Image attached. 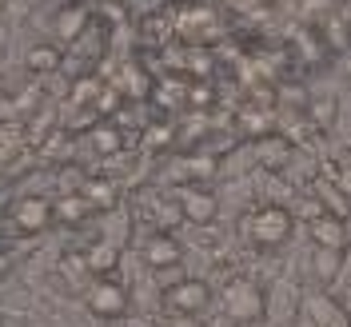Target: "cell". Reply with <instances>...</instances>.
<instances>
[{
  "label": "cell",
  "mask_w": 351,
  "mask_h": 327,
  "mask_svg": "<svg viewBox=\"0 0 351 327\" xmlns=\"http://www.w3.org/2000/svg\"><path fill=\"white\" fill-rule=\"evenodd\" d=\"M160 300H164V307H168L172 315H196L199 319V315L212 307V287H208V280H199V276H184L180 284L164 287Z\"/></svg>",
  "instance_id": "cell-3"
},
{
  "label": "cell",
  "mask_w": 351,
  "mask_h": 327,
  "mask_svg": "<svg viewBox=\"0 0 351 327\" xmlns=\"http://www.w3.org/2000/svg\"><path fill=\"white\" fill-rule=\"evenodd\" d=\"M52 219H56L52 216V199L36 196V192H28V196H21L12 204V223L21 228L24 236H40Z\"/></svg>",
  "instance_id": "cell-6"
},
{
  "label": "cell",
  "mask_w": 351,
  "mask_h": 327,
  "mask_svg": "<svg viewBox=\"0 0 351 327\" xmlns=\"http://www.w3.org/2000/svg\"><path fill=\"white\" fill-rule=\"evenodd\" d=\"M307 232H311L315 247H328V252H348V223L335 216V212L315 216L311 223H307Z\"/></svg>",
  "instance_id": "cell-9"
},
{
  "label": "cell",
  "mask_w": 351,
  "mask_h": 327,
  "mask_svg": "<svg viewBox=\"0 0 351 327\" xmlns=\"http://www.w3.org/2000/svg\"><path fill=\"white\" fill-rule=\"evenodd\" d=\"M252 152H256V164H260L263 172H284L287 164H291V144H287L284 136H260Z\"/></svg>",
  "instance_id": "cell-10"
},
{
  "label": "cell",
  "mask_w": 351,
  "mask_h": 327,
  "mask_svg": "<svg viewBox=\"0 0 351 327\" xmlns=\"http://www.w3.org/2000/svg\"><path fill=\"white\" fill-rule=\"evenodd\" d=\"M128 287L116 284V280H92L88 284V311L96 315V319H124L128 315Z\"/></svg>",
  "instance_id": "cell-4"
},
{
  "label": "cell",
  "mask_w": 351,
  "mask_h": 327,
  "mask_svg": "<svg viewBox=\"0 0 351 327\" xmlns=\"http://www.w3.org/2000/svg\"><path fill=\"white\" fill-rule=\"evenodd\" d=\"M140 256H144V263L152 271H176L180 260H184V243L176 240L172 232H156V236H148L140 243Z\"/></svg>",
  "instance_id": "cell-7"
},
{
  "label": "cell",
  "mask_w": 351,
  "mask_h": 327,
  "mask_svg": "<svg viewBox=\"0 0 351 327\" xmlns=\"http://www.w3.org/2000/svg\"><path fill=\"white\" fill-rule=\"evenodd\" d=\"M88 212H92V204L84 199V192H64L52 204V216L60 223H80V219H88Z\"/></svg>",
  "instance_id": "cell-13"
},
{
  "label": "cell",
  "mask_w": 351,
  "mask_h": 327,
  "mask_svg": "<svg viewBox=\"0 0 351 327\" xmlns=\"http://www.w3.org/2000/svg\"><path fill=\"white\" fill-rule=\"evenodd\" d=\"M311 112H315V124H328V120H331V100H319Z\"/></svg>",
  "instance_id": "cell-20"
},
{
  "label": "cell",
  "mask_w": 351,
  "mask_h": 327,
  "mask_svg": "<svg viewBox=\"0 0 351 327\" xmlns=\"http://www.w3.org/2000/svg\"><path fill=\"white\" fill-rule=\"evenodd\" d=\"M64 64V52H60V44H32L28 48V56H24V68L28 72H36V76H44V72H56V68Z\"/></svg>",
  "instance_id": "cell-11"
},
{
  "label": "cell",
  "mask_w": 351,
  "mask_h": 327,
  "mask_svg": "<svg viewBox=\"0 0 351 327\" xmlns=\"http://www.w3.org/2000/svg\"><path fill=\"white\" fill-rule=\"evenodd\" d=\"M88 24H92V12L84 4H64V8H56L52 36H56V44H76L88 32Z\"/></svg>",
  "instance_id": "cell-8"
},
{
  "label": "cell",
  "mask_w": 351,
  "mask_h": 327,
  "mask_svg": "<svg viewBox=\"0 0 351 327\" xmlns=\"http://www.w3.org/2000/svg\"><path fill=\"white\" fill-rule=\"evenodd\" d=\"M80 192H84V199L92 204V212H100V208H112V204H116V192H112L104 180H84Z\"/></svg>",
  "instance_id": "cell-16"
},
{
  "label": "cell",
  "mask_w": 351,
  "mask_h": 327,
  "mask_svg": "<svg viewBox=\"0 0 351 327\" xmlns=\"http://www.w3.org/2000/svg\"><path fill=\"white\" fill-rule=\"evenodd\" d=\"M100 92H104V84L96 76H80V80H72V104H92Z\"/></svg>",
  "instance_id": "cell-18"
},
{
  "label": "cell",
  "mask_w": 351,
  "mask_h": 327,
  "mask_svg": "<svg viewBox=\"0 0 351 327\" xmlns=\"http://www.w3.org/2000/svg\"><path fill=\"white\" fill-rule=\"evenodd\" d=\"M168 327H204V319H196V315H176V324Z\"/></svg>",
  "instance_id": "cell-21"
},
{
  "label": "cell",
  "mask_w": 351,
  "mask_h": 327,
  "mask_svg": "<svg viewBox=\"0 0 351 327\" xmlns=\"http://www.w3.org/2000/svg\"><path fill=\"white\" fill-rule=\"evenodd\" d=\"M339 267H343V252L315 247V256H311V271H315V280H319V284H331V280L339 276Z\"/></svg>",
  "instance_id": "cell-14"
},
{
  "label": "cell",
  "mask_w": 351,
  "mask_h": 327,
  "mask_svg": "<svg viewBox=\"0 0 351 327\" xmlns=\"http://www.w3.org/2000/svg\"><path fill=\"white\" fill-rule=\"evenodd\" d=\"M88 144H92L100 156H112V152H120V132L108 128V124H100V128L88 132Z\"/></svg>",
  "instance_id": "cell-17"
},
{
  "label": "cell",
  "mask_w": 351,
  "mask_h": 327,
  "mask_svg": "<svg viewBox=\"0 0 351 327\" xmlns=\"http://www.w3.org/2000/svg\"><path fill=\"white\" fill-rule=\"evenodd\" d=\"M331 188L339 192V196L351 204V164H339V168H331Z\"/></svg>",
  "instance_id": "cell-19"
},
{
  "label": "cell",
  "mask_w": 351,
  "mask_h": 327,
  "mask_svg": "<svg viewBox=\"0 0 351 327\" xmlns=\"http://www.w3.org/2000/svg\"><path fill=\"white\" fill-rule=\"evenodd\" d=\"M60 276H64V280H68L72 287L88 284V280H92V267H88L84 252H68L64 260H60Z\"/></svg>",
  "instance_id": "cell-15"
},
{
  "label": "cell",
  "mask_w": 351,
  "mask_h": 327,
  "mask_svg": "<svg viewBox=\"0 0 351 327\" xmlns=\"http://www.w3.org/2000/svg\"><path fill=\"white\" fill-rule=\"evenodd\" d=\"M180 216L188 219L192 228H212L219 216V199L212 188H196V184H184L180 188Z\"/></svg>",
  "instance_id": "cell-5"
},
{
  "label": "cell",
  "mask_w": 351,
  "mask_h": 327,
  "mask_svg": "<svg viewBox=\"0 0 351 327\" xmlns=\"http://www.w3.org/2000/svg\"><path fill=\"white\" fill-rule=\"evenodd\" d=\"M148 327H168V324H148Z\"/></svg>",
  "instance_id": "cell-22"
},
{
  "label": "cell",
  "mask_w": 351,
  "mask_h": 327,
  "mask_svg": "<svg viewBox=\"0 0 351 327\" xmlns=\"http://www.w3.org/2000/svg\"><path fill=\"white\" fill-rule=\"evenodd\" d=\"M219 307H223V315H228L232 324L252 327L267 315V295H263V287L256 284V280H243L240 276V280H232V284L223 287Z\"/></svg>",
  "instance_id": "cell-1"
},
{
  "label": "cell",
  "mask_w": 351,
  "mask_h": 327,
  "mask_svg": "<svg viewBox=\"0 0 351 327\" xmlns=\"http://www.w3.org/2000/svg\"><path fill=\"white\" fill-rule=\"evenodd\" d=\"M295 232V216L287 204H260L247 219V236L256 247H284Z\"/></svg>",
  "instance_id": "cell-2"
},
{
  "label": "cell",
  "mask_w": 351,
  "mask_h": 327,
  "mask_svg": "<svg viewBox=\"0 0 351 327\" xmlns=\"http://www.w3.org/2000/svg\"><path fill=\"white\" fill-rule=\"evenodd\" d=\"M84 260H88V267H92V276H100V280H104L108 271H116V263H120V247L108 243V240H96L84 252Z\"/></svg>",
  "instance_id": "cell-12"
}]
</instances>
